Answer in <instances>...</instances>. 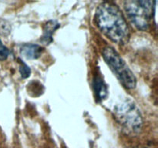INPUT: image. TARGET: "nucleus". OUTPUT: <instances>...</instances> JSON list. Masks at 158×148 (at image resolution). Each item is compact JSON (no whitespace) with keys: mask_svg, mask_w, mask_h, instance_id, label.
Returning <instances> with one entry per match:
<instances>
[{"mask_svg":"<svg viewBox=\"0 0 158 148\" xmlns=\"http://www.w3.org/2000/svg\"><path fill=\"white\" fill-rule=\"evenodd\" d=\"M19 61L20 62V66H19V72L21 75L22 78L26 79L28 77L30 76L31 74V69L29 66L27 64L24 63L22 60L19 59Z\"/></svg>","mask_w":158,"mask_h":148,"instance_id":"8","label":"nucleus"},{"mask_svg":"<svg viewBox=\"0 0 158 148\" xmlns=\"http://www.w3.org/2000/svg\"><path fill=\"white\" fill-rule=\"evenodd\" d=\"M60 27V24L55 20L47 22L43 29V34L41 42L45 45H49L52 41V34Z\"/></svg>","mask_w":158,"mask_h":148,"instance_id":"7","label":"nucleus"},{"mask_svg":"<svg viewBox=\"0 0 158 148\" xmlns=\"http://www.w3.org/2000/svg\"><path fill=\"white\" fill-rule=\"evenodd\" d=\"M103 57L120 83L128 89H133L137 85V79L126 62L112 47H106L103 51Z\"/></svg>","mask_w":158,"mask_h":148,"instance_id":"2","label":"nucleus"},{"mask_svg":"<svg viewBox=\"0 0 158 148\" xmlns=\"http://www.w3.org/2000/svg\"><path fill=\"white\" fill-rule=\"evenodd\" d=\"M93 86H94V93H95L97 101H102L106 98L108 95L107 86L101 76H96L94 77Z\"/></svg>","mask_w":158,"mask_h":148,"instance_id":"6","label":"nucleus"},{"mask_svg":"<svg viewBox=\"0 0 158 148\" xmlns=\"http://www.w3.org/2000/svg\"><path fill=\"white\" fill-rule=\"evenodd\" d=\"M43 48L41 46L32 43H26L20 48V54L27 60H36L43 54Z\"/></svg>","mask_w":158,"mask_h":148,"instance_id":"5","label":"nucleus"},{"mask_svg":"<svg viewBox=\"0 0 158 148\" xmlns=\"http://www.w3.org/2000/svg\"><path fill=\"white\" fill-rule=\"evenodd\" d=\"M95 21L100 30L111 41L124 44L130 37V29L120 8L110 2H102L97 7Z\"/></svg>","mask_w":158,"mask_h":148,"instance_id":"1","label":"nucleus"},{"mask_svg":"<svg viewBox=\"0 0 158 148\" xmlns=\"http://www.w3.org/2000/svg\"><path fill=\"white\" fill-rule=\"evenodd\" d=\"M9 50L6 46L2 43L0 39V61H4L9 57Z\"/></svg>","mask_w":158,"mask_h":148,"instance_id":"9","label":"nucleus"},{"mask_svg":"<svg viewBox=\"0 0 158 148\" xmlns=\"http://www.w3.org/2000/svg\"><path fill=\"white\" fill-rule=\"evenodd\" d=\"M114 111L119 123L128 130L138 132L141 129L143 118L140 109L132 100L127 98L120 101Z\"/></svg>","mask_w":158,"mask_h":148,"instance_id":"4","label":"nucleus"},{"mask_svg":"<svg viewBox=\"0 0 158 148\" xmlns=\"http://www.w3.org/2000/svg\"><path fill=\"white\" fill-rule=\"evenodd\" d=\"M154 2L152 1H127L124 9L130 21L139 30L145 31L151 25L154 13Z\"/></svg>","mask_w":158,"mask_h":148,"instance_id":"3","label":"nucleus"}]
</instances>
